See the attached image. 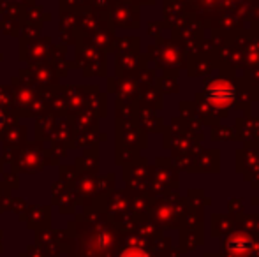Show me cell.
Returning <instances> with one entry per match:
<instances>
[{
  "instance_id": "cell-1",
  "label": "cell",
  "mask_w": 259,
  "mask_h": 257,
  "mask_svg": "<svg viewBox=\"0 0 259 257\" xmlns=\"http://www.w3.org/2000/svg\"><path fill=\"white\" fill-rule=\"evenodd\" d=\"M206 99L211 106L226 108L235 99V88L228 81H213L206 86Z\"/></svg>"
},
{
  "instance_id": "cell-2",
  "label": "cell",
  "mask_w": 259,
  "mask_h": 257,
  "mask_svg": "<svg viewBox=\"0 0 259 257\" xmlns=\"http://www.w3.org/2000/svg\"><path fill=\"white\" fill-rule=\"evenodd\" d=\"M120 257H148V255L145 254L141 248H127V250L123 252Z\"/></svg>"
}]
</instances>
